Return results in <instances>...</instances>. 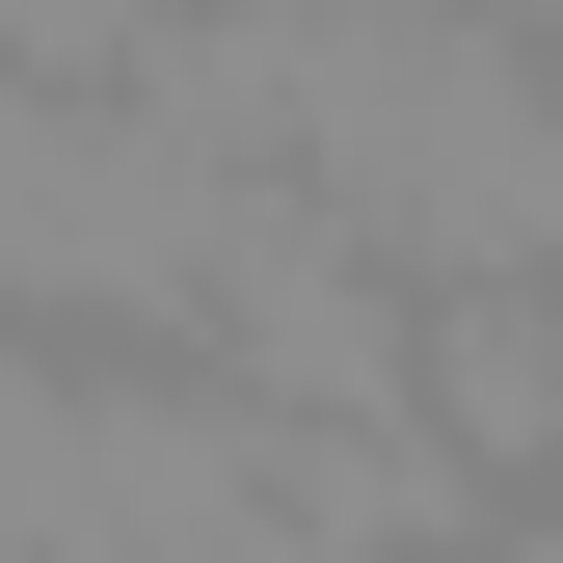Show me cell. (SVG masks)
<instances>
[{
	"mask_svg": "<svg viewBox=\"0 0 563 563\" xmlns=\"http://www.w3.org/2000/svg\"><path fill=\"white\" fill-rule=\"evenodd\" d=\"M537 81H563V27H510V0H296L268 162L402 268H537Z\"/></svg>",
	"mask_w": 563,
	"mask_h": 563,
	"instance_id": "cell-1",
	"label": "cell"
},
{
	"mask_svg": "<svg viewBox=\"0 0 563 563\" xmlns=\"http://www.w3.org/2000/svg\"><path fill=\"white\" fill-rule=\"evenodd\" d=\"M188 349H216L242 402H296V430H376L402 349H430V268L349 242L296 162H242V188H216V242H188Z\"/></svg>",
	"mask_w": 563,
	"mask_h": 563,
	"instance_id": "cell-2",
	"label": "cell"
},
{
	"mask_svg": "<svg viewBox=\"0 0 563 563\" xmlns=\"http://www.w3.org/2000/svg\"><path fill=\"white\" fill-rule=\"evenodd\" d=\"M510 510H537V537H563V456H537V483H510Z\"/></svg>",
	"mask_w": 563,
	"mask_h": 563,
	"instance_id": "cell-3",
	"label": "cell"
},
{
	"mask_svg": "<svg viewBox=\"0 0 563 563\" xmlns=\"http://www.w3.org/2000/svg\"><path fill=\"white\" fill-rule=\"evenodd\" d=\"M510 27H563V0H510Z\"/></svg>",
	"mask_w": 563,
	"mask_h": 563,
	"instance_id": "cell-4",
	"label": "cell"
}]
</instances>
